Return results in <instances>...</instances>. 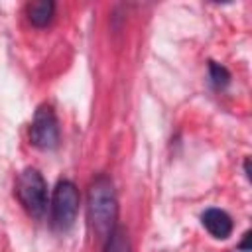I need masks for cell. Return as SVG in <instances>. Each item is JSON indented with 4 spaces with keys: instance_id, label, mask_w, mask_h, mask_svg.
Instances as JSON below:
<instances>
[{
    "instance_id": "6da1fadb",
    "label": "cell",
    "mask_w": 252,
    "mask_h": 252,
    "mask_svg": "<svg viewBox=\"0 0 252 252\" xmlns=\"http://www.w3.org/2000/svg\"><path fill=\"white\" fill-rule=\"evenodd\" d=\"M87 213L93 234L98 240H106L108 234L116 228L118 219V201L108 175H96L93 179L87 197Z\"/></svg>"
},
{
    "instance_id": "7a4b0ae2",
    "label": "cell",
    "mask_w": 252,
    "mask_h": 252,
    "mask_svg": "<svg viewBox=\"0 0 252 252\" xmlns=\"http://www.w3.org/2000/svg\"><path fill=\"white\" fill-rule=\"evenodd\" d=\"M16 197L32 217H43L49 205L47 183L33 167L24 169L16 179Z\"/></svg>"
},
{
    "instance_id": "3957f363",
    "label": "cell",
    "mask_w": 252,
    "mask_h": 252,
    "mask_svg": "<svg viewBox=\"0 0 252 252\" xmlns=\"http://www.w3.org/2000/svg\"><path fill=\"white\" fill-rule=\"evenodd\" d=\"M79 189L73 181L61 179L51 195V224L55 230L65 232L73 226L79 213Z\"/></svg>"
},
{
    "instance_id": "277c9868",
    "label": "cell",
    "mask_w": 252,
    "mask_h": 252,
    "mask_svg": "<svg viewBox=\"0 0 252 252\" xmlns=\"http://www.w3.org/2000/svg\"><path fill=\"white\" fill-rule=\"evenodd\" d=\"M30 142L39 150H53L59 144V122L51 106L41 104L32 120Z\"/></svg>"
},
{
    "instance_id": "5b68a950",
    "label": "cell",
    "mask_w": 252,
    "mask_h": 252,
    "mask_svg": "<svg viewBox=\"0 0 252 252\" xmlns=\"http://www.w3.org/2000/svg\"><path fill=\"white\" fill-rule=\"evenodd\" d=\"M201 222L213 238L224 240L232 234V219L222 209H207L201 217Z\"/></svg>"
},
{
    "instance_id": "8992f818",
    "label": "cell",
    "mask_w": 252,
    "mask_h": 252,
    "mask_svg": "<svg viewBox=\"0 0 252 252\" xmlns=\"http://www.w3.org/2000/svg\"><path fill=\"white\" fill-rule=\"evenodd\" d=\"M26 14H28V20L35 28H45L53 20L55 2H51V0H33V2L28 4Z\"/></svg>"
},
{
    "instance_id": "52a82bcc",
    "label": "cell",
    "mask_w": 252,
    "mask_h": 252,
    "mask_svg": "<svg viewBox=\"0 0 252 252\" xmlns=\"http://www.w3.org/2000/svg\"><path fill=\"white\" fill-rule=\"evenodd\" d=\"M104 252H132V248H130V238H128L126 228L116 226V228L108 234V238L104 240Z\"/></svg>"
},
{
    "instance_id": "ba28073f",
    "label": "cell",
    "mask_w": 252,
    "mask_h": 252,
    "mask_svg": "<svg viewBox=\"0 0 252 252\" xmlns=\"http://www.w3.org/2000/svg\"><path fill=\"white\" fill-rule=\"evenodd\" d=\"M209 75H211V79H213V83H215L217 87H224V85H228V81H230V73H228L222 65L215 63V61L209 63Z\"/></svg>"
},
{
    "instance_id": "9c48e42d",
    "label": "cell",
    "mask_w": 252,
    "mask_h": 252,
    "mask_svg": "<svg viewBox=\"0 0 252 252\" xmlns=\"http://www.w3.org/2000/svg\"><path fill=\"white\" fill-rule=\"evenodd\" d=\"M248 242H250V232H244V240H242V244H240V248H242L244 252H248V250H250Z\"/></svg>"
},
{
    "instance_id": "30bf717a",
    "label": "cell",
    "mask_w": 252,
    "mask_h": 252,
    "mask_svg": "<svg viewBox=\"0 0 252 252\" xmlns=\"http://www.w3.org/2000/svg\"><path fill=\"white\" fill-rule=\"evenodd\" d=\"M244 171H246V177L250 179V159H248V158L244 159Z\"/></svg>"
}]
</instances>
